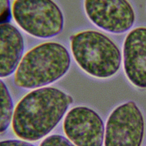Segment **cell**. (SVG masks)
I'll list each match as a JSON object with an SVG mask.
<instances>
[{
	"label": "cell",
	"instance_id": "obj_5",
	"mask_svg": "<svg viewBox=\"0 0 146 146\" xmlns=\"http://www.w3.org/2000/svg\"><path fill=\"white\" fill-rule=\"evenodd\" d=\"M145 131L142 112L132 101L117 107L107 121L104 146H141Z\"/></svg>",
	"mask_w": 146,
	"mask_h": 146
},
{
	"label": "cell",
	"instance_id": "obj_2",
	"mask_svg": "<svg viewBox=\"0 0 146 146\" xmlns=\"http://www.w3.org/2000/svg\"><path fill=\"white\" fill-rule=\"evenodd\" d=\"M67 50L56 42H46L34 47L23 56L14 74L16 86L35 88L62 78L69 69Z\"/></svg>",
	"mask_w": 146,
	"mask_h": 146
},
{
	"label": "cell",
	"instance_id": "obj_13",
	"mask_svg": "<svg viewBox=\"0 0 146 146\" xmlns=\"http://www.w3.org/2000/svg\"><path fill=\"white\" fill-rule=\"evenodd\" d=\"M0 146H34L33 144L22 140H6L0 141Z\"/></svg>",
	"mask_w": 146,
	"mask_h": 146
},
{
	"label": "cell",
	"instance_id": "obj_3",
	"mask_svg": "<svg viewBox=\"0 0 146 146\" xmlns=\"http://www.w3.org/2000/svg\"><path fill=\"white\" fill-rule=\"evenodd\" d=\"M73 56L89 75L98 78H108L119 70L122 60L120 48L104 34L86 30L74 35L71 39Z\"/></svg>",
	"mask_w": 146,
	"mask_h": 146
},
{
	"label": "cell",
	"instance_id": "obj_7",
	"mask_svg": "<svg viewBox=\"0 0 146 146\" xmlns=\"http://www.w3.org/2000/svg\"><path fill=\"white\" fill-rule=\"evenodd\" d=\"M63 131L76 146H102L104 125L100 116L93 110L80 106L72 108L63 121Z\"/></svg>",
	"mask_w": 146,
	"mask_h": 146
},
{
	"label": "cell",
	"instance_id": "obj_9",
	"mask_svg": "<svg viewBox=\"0 0 146 146\" xmlns=\"http://www.w3.org/2000/svg\"><path fill=\"white\" fill-rule=\"evenodd\" d=\"M23 51L24 40L19 31L8 23L0 24V78L17 70Z\"/></svg>",
	"mask_w": 146,
	"mask_h": 146
},
{
	"label": "cell",
	"instance_id": "obj_8",
	"mask_svg": "<svg viewBox=\"0 0 146 146\" xmlns=\"http://www.w3.org/2000/svg\"><path fill=\"white\" fill-rule=\"evenodd\" d=\"M123 67L129 82L146 88V27H136L125 38L123 48Z\"/></svg>",
	"mask_w": 146,
	"mask_h": 146
},
{
	"label": "cell",
	"instance_id": "obj_6",
	"mask_svg": "<svg viewBox=\"0 0 146 146\" xmlns=\"http://www.w3.org/2000/svg\"><path fill=\"white\" fill-rule=\"evenodd\" d=\"M84 7L95 26L112 34L128 31L136 20L135 10L128 0H84Z\"/></svg>",
	"mask_w": 146,
	"mask_h": 146
},
{
	"label": "cell",
	"instance_id": "obj_11",
	"mask_svg": "<svg viewBox=\"0 0 146 146\" xmlns=\"http://www.w3.org/2000/svg\"><path fill=\"white\" fill-rule=\"evenodd\" d=\"M39 146H76L69 139L59 135H51L40 143Z\"/></svg>",
	"mask_w": 146,
	"mask_h": 146
},
{
	"label": "cell",
	"instance_id": "obj_1",
	"mask_svg": "<svg viewBox=\"0 0 146 146\" xmlns=\"http://www.w3.org/2000/svg\"><path fill=\"white\" fill-rule=\"evenodd\" d=\"M72 98L54 87H43L26 95L16 106L12 118L15 135L26 141L46 136L59 123Z\"/></svg>",
	"mask_w": 146,
	"mask_h": 146
},
{
	"label": "cell",
	"instance_id": "obj_10",
	"mask_svg": "<svg viewBox=\"0 0 146 146\" xmlns=\"http://www.w3.org/2000/svg\"><path fill=\"white\" fill-rule=\"evenodd\" d=\"M13 112L12 98L6 84L0 79V133L4 132L9 127Z\"/></svg>",
	"mask_w": 146,
	"mask_h": 146
},
{
	"label": "cell",
	"instance_id": "obj_12",
	"mask_svg": "<svg viewBox=\"0 0 146 146\" xmlns=\"http://www.w3.org/2000/svg\"><path fill=\"white\" fill-rule=\"evenodd\" d=\"M11 9L9 0H0V24L9 23L11 18Z\"/></svg>",
	"mask_w": 146,
	"mask_h": 146
},
{
	"label": "cell",
	"instance_id": "obj_4",
	"mask_svg": "<svg viewBox=\"0 0 146 146\" xmlns=\"http://www.w3.org/2000/svg\"><path fill=\"white\" fill-rule=\"evenodd\" d=\"M11 13L24 31L38 38L55 36L63 27L62 12L52 0H15Z\"/></svg>",
	"mask_w": 146,
	"mask_h": 146
}]
</instances>
